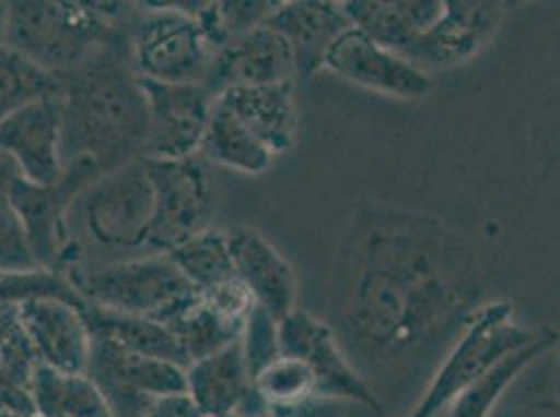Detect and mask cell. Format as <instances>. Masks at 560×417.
Masks as SVG:
<instances>
[{
  "instance_id": "obj_38",
  "label": "cell",
  "mask_w": 560,
  "mask_h": 417,
  "mask_svg": "<svg viewBox=\"0 0 560 417\" xmlns=\"http://www.w3.org/2000/svg\"><path fill=\"white\" fill-rule=\"evenodd\" d=\"M0 417H43L38 414H9V412H0Z\"/></svg>"
},
{
  "instance_id": "obj_6",
  "label": "cell",
  "mask_w": 560,
  "mask_h": 417,
  "mask_svg": "<svg viewBox=\"0 0 560 417\" xmlns=\"http://www.w3.org/2000/svg\"><path fill=\"white\" fill-rule=\"evenodd\" d=\"M541 330L514 324L509 302H490L477 307L460 338L433 376L419 405L406 417H435L475 380L509 357L514 350L532 345Z\"/></svg>"
},
{
  "instance_id": "obj_14",
  "label": "cell",
  "mask_w": 560,
  "mask_h": 417,
  "mask_svg": "<svg viewBox=\"0 0 560 417\" xmlns=\"http://www.w3.org/2000/svg\"><path fill=\"white\" fill-rule=\"evenodd\" d=\"M295 75L291 47L277 29L264 22L234 36L211 55L203 86L215 98L229 88L293 82Z\"/></svg>"
},
{
  "instance_id": "obj_36",
  "label": "cell",
  "mask_w": 560,
  "mask_h": 417,
  "mask_svg": "<svg viewBox=\"0 0 560 417\" xmlns=\"http://www.w3.org/2000/svg\"><path fill=\"white\" fill-rule=\"evenodd\" d=\"M298 417H341L339 416V412L335 409V403H327V405H323L320 409H316V412H312V414H304V416Z\"/></svg>"
},
{
  "instance_id": "obj_21",
  "label": "cell",
  "mask_w": 560,
  "mask_h": 417,
  "mask_svg": "<svg viewBox=\"0 0 560 417\" xmlns=\"http://www.w3.org/2000/svg\"><path fill=\"white\" fill-rule=\"evenodd\" d=\"M249 391L241 338L187 368V394L203 417L238 416Z\"/></svg>"
},
{
  "instance_id": "obj_3",
  "label": "cell",
  "mask_w": 560,
  "mask_h": 417,
  "mask_svg": "<svg viewBox=\"0 0 560 417\" xmlns=\"http://www.w3.org/2000/svg\"><path fill=\"white\" fill-rule=\"evenodd\" d=\"M153 213L155 190L142 157L96 176L68 207V247L59 274L73 265L86 247L105 253L147 251Z\"/></svg>"
},
{
  "instance_id": "obj_2",
  "label": "cell",
  "mask_w": 560,
  "mask_h": 417,
  "mask_svg": "<svg viewBox=\"0 0 560 417\" xmlns=\"http://www.w3.org/2000/svg\"><path fill=\"white\" fill-rule=\"evenodd\" d=\"M61 157L66 167H86L96 176L142 157L149 111L137 73L114 48L82 68L59 75Z\"/></svg>"
},
{
  "instance_id": "obj_26",
  "label": "cell",
  "mask_w": 560,
  "mask_h": 417,
  "mask_svg": "<svg viewBox=\"0 0 560 417\" xmlns=\"http://www.w3.org/2000/svg\"><path fill=\"white\" fill-rule=\"evenodd\" d=\"M162 324L172 332V336L183 348L188 366L203 357H210L220 348L229 347L236 338H241L243 332V327L222 320L203 301L199 290L176 305Z\"/></svg>"
},
{
  "instance_id": "obj_20",
  "label": "cell",
  "mask_w": 560,
  "mask_h": 417,
  "mask_svg": "<svg viewBox=\"0 0 560 417\" xmlns=\"http://www.w3.org/2000/svg\"><path fill=\"white\" fill-rule=\"evenodd\" d=\"M351 25L378 47L401 55L444 13V0H350Z\"/></svg>"
},
{
  "instance_id": "obj_8",
  "label": "cell",
  "mask_w": 560,
  "mask_h": 417,
  "mask_svg": "<svg viewBox=\"0 0 560 417\" xmlns=\"http://www.w3.org/2000/svg\"><path fill=\"white\" fill-rule=\"evenodd\" d=\"M144 159V157H142ZM155 190V213L147 238V251L167 255L188 238L211 228L215 194L203 159L183 162L144 159Z\"/></svg>"
},
{
  "instance_id": "obj_28",
  "label": "cell",
  "mask_w": 560,
  "mask_h": 417,
  "mask_svg": "<svg viewBox=\"0 0 560 417\" xmlns=\"http://www.w3.org/2000/svg\"><path fill=\"white\" fill-rule=\"evenodd\" d=\"M544 353L513 380L490 417H559V364Z\"/></svg>"
},
{
  "instance_id": "obj_7",
  "label": "cell",
  "mask_w": 560,
  "mask_h": 417,
  "mask_svg": "<svg viewBox=\"0 0 560 417\" xmlns=\"http://www.w3.org/2000/svg\"><path fill=\"white\" fill-rule=\"evenodd\" d=\"M149 4L132 25L130 59L140 80L162 84H203L211 52L195 13V2ZM201 7V4H199Z\"/></svg>"
},
{
  "instance_id": "obj_18",
  "label": "cell",
  "mask_w": 560,
  "mask_h": 417,
  "mask_svg": "<svg viewBox=\"0 0 560 417\" xmlns=\"http://www.w3.org/2000/svg\"><path fill=\"white\" fill-rule=\"evenodd\" d=\"M266 24L287 40L293 52L295 73L304 78L325 68L328 48L351 27L343 2L328 0L279 2Z\"/></svg>"
},
{
  "instance_id": "obj_35",
  "label": "cell",
  "mask_w": 560,
  "mask_h": 417,
  "mask_svg": "<svg viewBox=\"0 0 560 417\" xmlns=\"http://www.w3.org/2000/svg\"><path fill=\"white\" fill-rule=\"evenodd\" d=\"M199 293H201L203 301L208 302L222 320H226L229 324L238 325V327H245L252 309L256 307L252 293L236 276L224 279L206 290H199Z\"/></svg>"
},
{
  "instance_id": "obj_17",
  "label": "cell",
  "mask_w": 560,
  "mask_h": 417,
  "mask_svg": "<svg viewBox=\"0 0 560 417\" xmlns=\"http://www.w3.org/2000/svg\"><path fill=\"white\" fill-rule=\"evenodd\" d=\"M84 373L105 398L117 394L187 393V370L96 336Z\"/></svg>"
},
{
  "instance_id": "obj_12",
  "label": "cell",
  "mask_w": 560,
  "mask_h": 417,
  "mask_svg": "<svg viewBox=\"0 0 560 417\" xmlns=\"http://www.w3.org/2000/svg\"><path fill=\"white\" fill-rule=\"evenodd\" d=\"M0 155L32 184L55 186L63 178L59 94L0 121Z\"/></svg>"
},
{
  "instance_id": "obj_4",
  "label": "cell",
  "mask_w": 560,
  "mask_h": 417,
  "mask_svg": "<svg viewBox=\"0 0 560 417\" xmlns=\"http://www.w3.org/2000/svg\"><path fill=\"white\" fill-rule=\"evenodd\" d=\"M117 13L78 2H7L4 43L59 78L112 48Z\"/></svg>"
},
{
  "instance_id": "obj_31",
  "label": "cell",
  "mask_w": 560,
  "mask_h": 417,
  "mask_svg": "<svg viewBox=\"0 0 560 417\" xmlns=\"http://www.w3.org/2000/svg\"><path fill=\"white\" fill-rule=\"evenodd\" d=\"M2 165L4 159L0 157V274L36 272L40 267L30 249L24 226L4 190Z\"/></svg>"
},
{
  "instance_id": "obj_10",
  "label": "cell",
  "mask_w": 560,
  "mask_h": 417,
  "mask_svg": "<svg viewBox=\"0 0 560 417\" xmlns=\"http://www.w3.org/2000/svg\"><path fill=\"white\" fill-rule=\"evenodd\" d=\"M139 84L149 111L142 157L155 162L195 157L210 121V91L203 84H162L140 78Z\"/></svg>"
},
{
  "instance_id": "obj_33",
  "label": "cell",
  "mask_w": 560,
  "mask_h": 417,
  "mask_svg": "<svg viewBox=\"0 0 560 417\" xmlns=\"http://www.w3.org/2000/svg\"><path fill=\"white\" fill-rule=\"evenodd\" d=\"M107 403L114 417H203L187 393L117 394Z\"/></svg>"
},
{
  "instance_id": "obj_32",
  "label": "cell",
  "mask_w": 560,
  "mask_h": 417,
  "mask_svg": "<svg viewBox=\"0 0 560 417\" xmlns=\"http://www.w3.org/2000/svg\"><path fill=\"white\" fill-rule=\"evenodd\" d=\"M34 297H61L78 301L68 279L57 272L36 270L27 274H0V307L20 305Z\"/></svg>"
},
{
  "instance_id": "obj_34",
  "label": "cell",
  "mask_w": 560,
  "mask_h": 417,
  "mask_svg": "<svg viewBox=\"0 0 560 417\" xmlns=\"http://www.w3.org/2000/svg\"><path fill=\"white\" fill-rule=\"evenodd\" d=\"M241 345H243L245 364L252 378L280 355L279 322L268 311H264L256 305L241 332Z\"/></svg>"
},
{
  "instance_id": "obj_5",
  "label": "cell",
  "mask_w": 560,
  "mask_h": 417,
  "mask_svg": "<svg viewBox=\"0 0 560 417\" xmlns=\"http://www.w3.org/2000/svg\"><path fill=\"white\" fill-rule=\"evenodd\" d=\"M82 305L117 315L164 322L195 293L167 255L128 257L109 263L70 265L61 272Z\"/></svg>"
},
{
  "instance_id": "obj_11",
  "label": "cell",
  "mask_w": 560,
  "mask_h": 417,
  "mask_svg": "<svg viewBox=\"0 0 560 417\" xmlns=\"http://www.w3.org/2000/svg\"><path fill=\"white\" fill-rule=\"evenodd\" d=\"M506 11V2L444 0L440 20L399 57L427 75H431V71L467 63L481 48L490 45Z\"/></svg>"
},
{
  "instance_id": "obj_37",
  "label": "cell",
  "mask_w": 560,
  "mask_h": 417,
  "mask_svg": "<svg viewBox=\"0 0 560 417\" xmlns=\"http://www.w3.org/2000/svg\"><path fill=\"white\" fill-rule=\"evenodd\" d=\"M4 32H7V4L0 2V45L4 43Z\"/></svg>"
},
{
  "instance_id": "obj_23",
  "label": "cell",
  "mask_w": 560,
  "mask_h": 417,
  "mask_svg": "<svg viewBox=\"0 0 560 417\" xmlns=\"http://www.w3.org/2000/svg\"><path fill=\"white\" fill-rule=\"evenodd\" d=\"M82 315L89 324L91 334L96 338H107L119 347L130 348L140 355L162 359L187 370V357L164 324L147 318L117 315L89 305H82Z\"/></svg>"
},
{
  "instance_id": "obj_1",
  "label": "cell",
  "mask_w": 560,
  "mask_h": 417,
  "mask_svg": "<svg viewBox=\"0 0 560 417\" xmlns=\"http://www.w3.org/2000/svg\"><path fill=\"white\" fill-rule=\"evenodd\" d=\"M373 215L346 261L341 320L360 347L406 357L475 313L470 259L442 224L394 208Z\"/></svg>"
},
{
  "instance_id": "obj_9",
  "label": "cell",
  "mask_w": 560,
  "mask_h": 417,
  "mask_svg": "<svg viewBox=\"0 0 560 417\" xmlns=\"http://www.w3.org/2000/svg\"><path fill=\"white\" fill-rule=\"evenodd\" d=\"M279 350L304 361L316 378L323 401H355L376 414L383 412V403L351 366L335 332L310 313L293 309L279 320Z\"/></svg>"
},
{
  "instance_id": "obj_19",
  "label": "cell",
  "mask_w": 560,
  "mask_h": 417,
  "mask_svg": "<svg viewBox=\"0 0 560 417\" xmlns=\"http://www.w3.org/2000/svg\"><path fill=\"white\" fill-rule=\"evenodd\" d=\"M272 155L287 153L298 139L293 82L229 88L215 96Z\"/></svg>"
},
{
  "instance_id": "obj_22",
  "label": "cell",
  "mask_w": 560,
  "mask_h": 417,
  "mask_svg": "<svg viewBox=\"0 0 560 417\" xmlns=\"http://www.w3.org/2000/svg\"><path fill=\"white\" fill-rule=\"evenodd\" d=\"M199 153L208 162L249 176L268 171L275 159V155L236 119L233 111L215 98Z\"/></svg>"
},
{
  "instance_id": "obj_25",
  "label": "cell",
  "mask_w": 560,
  "mask_h": 417,
  "mask_svg": "<svg viewBox=\"0 0 560 417\" xmlns=\"http://www.w3.org/2000/svg\"><path fill=\"white\" fill-rule=\"evenodd\" d=\"M34 412L43 417H114L107 398L86 373L38 368L32 384Z\"/></svg>"
},
{
  "instance_id": "obj_29",
  "label": "cell",
  "mask_w": 560,
  "mask_h": 417,
  "mask_svg": "<svg viewBox=\"0 0 560 417\" xmlns=\"http://www.w3.org/2000/svg\"><path fill=\"white\" fill-rule=\"evenodd\" d=\"M59 78L43 70L18 48L0 45V121L27 105L59 94Z\"/></svg>"
},
{
  "instance_id": "obj_13",
  "label": "cell",
  "mask_w": 560,
  "mask_h": 417,
  "mask_svg": "<svg viewBox=\"0 0 560 417\" xmlns=\"http://www.w3.org/2000/svg\"><path fill=\"white\" fill-rule=\"evenodd\" d=\"M325 68L366 91L415 100L433 91V80L406 59L378 47L369 36L351 25L325 57Z\"/></svg>"
},
{
  "instance_id": "obj_27",
  "label": "cell",
  "mask_w": 560,
  "mask_h": 417,
  "mask_svg": "<svg viewBox=\"0 0 560 417\" xmlns=\"http://www.w3.org/2000/svg\"><path fill=\"white\" fill-rule=\"evenodd\" d=\"M38 357L25 334L18 305L0 307V409H13L32 393Z\"/></svg>"
},
{
  "instance_id": "obj_24",
  "label": "cell",
  "mask_w": 560,
  "mask_h": 417,
  "mask_svg": "<svg viewBox=\"0 0 560 417\" xmlns=\"http://www.w3.org/2000/svg\"><path fill=\"white\" fill-rule=\"evenodd\" d=\"M559 334L552 327H544L541 336L527 347L518 348L495 364L488 373L475 380L468 389L447 405L445 417H490L500 396L513 384L514 378L534 364L544 353L557 348Z\"/></svg>"
},
{
  "instance_id": "obj_39",
  "label": "cell",
  "mask_w": 560,
  "mask_h": 417,
  "mask_svg": "<svg viewBox=\"0 0 560 417\" xmlns=\"http://www.w3.org/2000/svg\"><path fill=\"white\" fill-rule=\"evenodd\" d=\"M220 417H238V416H220Z\"/></svg>"
},
{
  "instance_id": "obj_15",
  "label": "cell",
  "mask_w": 560,
  "mask_h": 417,
  "mask_svg": "<svg viewBox=\"0 0 560 417\" xmlns=\"http://www.w3.org/2000/svg\"><path fill=\"white\" fill-rule=\"evenodd\" d=\"M25 334L38 364L59 373H84L93 334L82 315V302L61 297H34L18 305Z\"/></svg>"
},
{
  "instance_id": "obj_16",
  "label": "cell",
  "mask_w": 560,
  "mask_h": 417,
  "mask_svg": "<svg viewBox=\"0 0 560 417\" xmlns=\"http://www.w3.org/2000/svg\"><path fill=\"white\" fill-rule=\"evenodd\" d=\"M234 276L252 293L257 307L277 322L295 309L298 279L289 261L261 234L249 228L226 233Z\"/></svg>"
},
{
  "instance_id": "obj_30",
  "label": "cell",
  "mask_w": 560,
  "mask_h": 417,
  "mask_svg": "<svg viewBox=\"0 0 560 417\" xmlns=\"http://www.w3.org/2000/svg\"><path fill=\"white\" fill-rule=\"evenodd\" d=\"M195 290H206L233 278L234 267L226 234L208 228L167 253Z\"/></svg>"
}]
</instances>
